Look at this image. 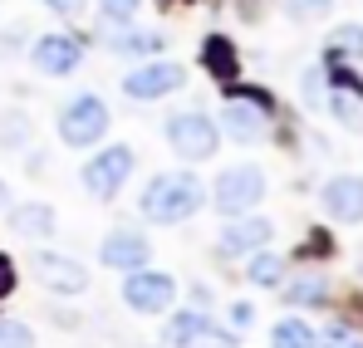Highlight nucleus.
<instances>
[{
	"label": "nucleus",
	"instance_id": "nucleus-14",
	"mask_svg": "<svg viewBox=\"0 0 363 348\" xmlns=\"http://www.w3.org/2000/svg\"><path fill=\"white\" fill-rule=\"evenodd\" d=\"M5 226L25 240H50L55 235V206L50 201H20V206H10Z\"/></svg>",
	"mask_w": 363,
	"mask_h": 348
},
{
	"label": "nucleus",
	"instance_id": "nucleus-4",
	"mask_svg": "<svg viewBox=\"0 0 363 348\" xmlns=\"http://www.w3.org/2000/svg\"><path fill=\"white\" fill-rule=\"evenodd\" d=\"M211 196H216V211L221 216H245V211H255L265 201V172L255 162L226 167V172L216 176V191Z\"/></svg>",
	"mask_w": 363,
	"mask_h": 348
},
{
	"label": "nucleus",
	"instance_id": "nucleus-11",
	"mask_svg": "<svg viewBox=\"0 0 363 348\" xmlns=\"http://www.w3.org/2000/svg\"><path fill=\"white\" fill-rule=\"evenodd\" d=\"M30 59H35V69H45V74H74L79 59H84V45H79L74 35L55 30V35H40V40H35Z\"/></svg>",
	"mask_w": 363,
	"mask_h": 348
},
{
	"label": "nucleus",
	"instance_id": "nucleus-16",
	"mask_svg": "<svg viewBox=\"0 0 363 348\" xmlns=\"http://www.w3.org/2000/svg\"><path fill=\"white\" fill-rule=\"evenodd\" d=\"M162 45H167V40H162L157 30H118L108 50H113V55H128V59H143V55H157Z\"/></svg>",
	"mask_w": 363,
	"mask_h": 348
},
{
	"label": "nucleus",
	"instance_id": "nucleus-15",
	"mask_svg": "<svg viewBox=\"0 0 363 348\" xmlns=\"http://www.w3.org/2000/svg\"><path fill=\"white\" fill-rule=\"evenodd\" d=\"M167 344H201V339H216V344H231V334H216L211 329V319L201 314V309H182L172 314V324H167V334H162Z\"/></svg>",
	"mask_w": 363,
	"mask_h": 348
},
{
	"label": "nucleus",
	"instance_id": "nucleus-19",
	"mask_svg": "<svg viewBox=\"0 0 363 348\" xmlns=\"http://www.w3.org/2000/svg\"><path fill=\"white\" fill-rule=\"evenodd\" d=\"M329 299V280L324 275H295L290 285H285V304H324Z\"/></svg>",
	"mask_w": 363,
	"mask_h": 348
},
{
	"label": "nucleus",
	"instance_id": "nucleus-25",
	"mask_svg": "<svg viewBox=\"0 0 363 348\" xmlns=\"http://www.w3.org/2000/svg\"><path fill=\"white\" fill-rule=\"evenodd\" d=\"M99 10H104V20H113V25H128L138 10H143V0H99Z\"/></svg>",
	"mask_w": 363,
	"mask_h": 348
},
{
	"label": "nucleus",
	"instance_id": "nucleus-23",
	"mask_svg": "<svg viewBox=\"0 0 363 348\" xmlns=\"http://www.w3.org/2000/svg\"><path fill=\"white\" fill-rule=\"evenodd\" d=\"M30 118L20 113V108H10V113H0V147H25L30 142Z\"/></svg>",
	"mask_w": 363,
	"mask_h": 348
},
{
	"label": "nucleus",
	"instance_id": "nucleus-24",
	"mask_svg": "<svg viewBox=\"0 0 363 348\" xmlns=\"http://www.w3.org/2000/svg\"><path fill=\"white\" fill-rule=\"evenodd\" d=\"M0 344L30 348V344H35V329H25V324H20V319H0Z\"/></svg>",
	"mask_w": 363,
	"mask_h": 348
},
{
	"label": "nucleus",
	"instance_id": "nucleus-5",
	"mask_svg": "<svg viewBox=\"0 0 363 348\" xmlns=\"http://www.w3.org/2000/svg\"><path fill=\"white\" fill-rule=\"evenodd\" d=\"M128 172H133V147L128 142H113L94 162H84V191L99 196V201H113L123 191V181H128Z\"/></svg>",
	"mask_w": 363,
	"mask_h": 348
},
{
	"label": "nucleus",
	"instance_id": "nucleus-20",
	"mask_svg": "<svg viewBox=\"0 0 363 348\" xmlns=\"http://www.w3.org/2000/svg\"><path fill=\"white\" fill-rule=\"evenodd\" d=\"M329 108H334V118H339L344 128H363V99H359L354 84H339L334 99H329Z\"/></svg>",
	"mask_w": 363,
	"mask_h": 348
},
{
	"label": "nucleus",
	"instance_id": "nucleus-32",
	"mask_svg": "<svg viewBox=\"0 0 363 348\" xmlns=\"http://www.w3.org/2000/svg\"><path fill=\"white\" fill-rule=\"evenodd\" d=\"M0 201H5V186H0Z\"/></svg>",
	"mask_w": 363,
	"mask_h": 348
},
{
	"label": "nucleus",
	"instance_id": "nucleus-2",
	"mask_svg": "<svg viewBox=\"0 0 363 348\" xmlns=\"http://www.w3.org/2000/svg\"><path fill=\"white\" fill-rule=\"evenodd\" d=\"M167 142L182 162H211L216 147H221V123L201 113V108H186V113L167 118Z\"/></svg>",
	"mask_w": 363,
	"mask_h": 348
},
{
	"label": "nucleus",
	"instance_id": "nucleus-6",
	"mask_svg": "<svg viewBox=\"0 0 363 348\" xmlns=\"http://www.w3.org/2000/svg\"><path fill=\"white\" fill-rule=\"evenodd\" d=\"M177 299V285H172V275L167 270H128V280H123V304L128 309H138V314H162L167 304Z\"/></svg>",
	"mask_w": 363,
	"mask_h": 348
},
{
	"label": "nucleus",
	"instance_id": "nucleus-30",
	"mask_svg": "<svg viewBox=\"0 0 363 348\" xmlns=\"http://www.w3.org/2000/svg\"><path fill=\"white\" fill-rule=\"evenodd\" d=\"M324 339H329V344H354V339H359V334H354V329H339V324H334V329H329V334H324Z\"/></svg>",
	"mask_w": 363,
	"mask_h": 348
},
{
	"label": "nucleus",
	"instance_id": "nucleus-21",
	"mask_svg": "<svg viewBox=\"0 0 363 348\" xmlns=\"http://www.w3.org/2000/svg\"><path fill=\"white\" fill-rule=\"evenodd\" d=\"M270 344H285V348H314L319 344V334L300 324V319H280L275 329H270Z\"/></svg>",
	"mask_w": 363,
	"mask_h": 348
},
{
	"label": "nucleus",
	"instance_id": "nucleus-18",
	"mask_svg": "<svg viewBox=\"0 0 363 348\" xmlns=\"http://www.w3.org/2000/svg\"><path fill=\"white\" fill-rule=\"evenodd\" d=\"M245 275H250L260 290H270V285L285 280V255H275V250L260 245V250H250V270H245Z\"/></svg>",
	"mask_w": 363,
	"mask_h": 348
},
{
	"label": "nucleus",
	"instance_id": "nucleus-8",
	"mask_svg": "<svg viewBox=\"0 0 363 348\" xmlns=\"http://www.w3.org/2000/svg\"><path fill=\"white\" fill-rule=\"evenodd\" d=\"M182 84H186V69L182 64H143V69H133V74H123V94L128 99H138V103H147V99H162V94H177Z\"/></svg>",
	"mask_w": 363,
	"mask_h": 348
},
{
	"label": "nucleus",
	"instance_id": "nucleus-10",
	"mask_svg": "<svg viewBox=\"0 0 363 348\" xmlns=\"http://www.w3.org/2000/svg\"><path fill=\"white\" fill-rule=\"evenodd\" d=\"M221 128H226V137H236V142H265L270 137V113L255 103V99H226V108H221Z\"/></svg>",
	"mask_w": 363,
	"mask_h": 348
},
{
	"label": "nucleus",
	"instance_id": "nucleus-7",
	"mask_svg": "<svg viewBox=\"0 0 363 348\" xmlns=\"http://www.w3.org/2000/svg\"><path fill=\"white\" fill-rule=\"evenodd\" d=\"M30 270L40 275L45 290H55V294H84L89 290V270L74 255H60V250H35L30 255Z\"/></svg>",
	"mask_w": 363,
	"mask_h": 348
},
{
	"label": "nucleus",
	"instance_id": "nucleus-1",
	"mask_svg": "<svg viewBox=\"0 0 363 348\" xmlns=\"http://www.w3.org/2000/svg\"><path fill=\"white\" fill-rule=\"evenodd\" d=\"M201 201H206L201 176H191V172H162V176H152V181L143 186L138 211H143V221H152V226H177V221H186V216H196V211H201Z\"/></svg>",
	"mask_w": 363,
	"mask_h": 348
},
{
	"label": "nucleus",
	"instance_id": "nucleus-28",
	"mask_svg": "<svg viewBox=\"0 0 363 348\" xmlns=\"http://www.w3.org/2000/svg\"><path fill=\"white\" fill-rule=\"evenodd\" d=\"M10 290H15V265L0 255V294H10Z\"/></svg>",
	"mask_w": 363,
	"mask_h": 348
},
{
	"label": "nucleus",
	"instance_id": "nucleus-26",
	"mask_svg": "<svg viewBox=\"0 0 363 348\" xmlns=\"http://www.w3.org/2000/svg\"><path fill=\"white\" fill-rule=\"evenodd\" d=\"M334 0H285V15L290 20H314V15H324Z\"/></svg>",
	"mask_w": 363,
	"mask_h": 348
},
{
	"label": "nucleus",
	"instance_id": "nucleus-17",
	"mask_svg": "<svg viewBox=\"0 0 363 348\" xmlns=\"http://www.w3.org/2000/svg\"><path fill=\"white\" fill-rule=\"evenodd\" d=\"M201 64H206V74H216L221 84H226V79H236V50H231V40L211 35V40L201 45Z\"/></svg>",
	"mask_w": 363,
	"mask_h": 348
},
{
	"label": "nucleus",
	"instance_id": "nucleus-12",
	"mask_svg": "<svg viewBox=\"0 0 363 348\" xmlns=\"http://www.w3.org/2000/svg\"><path fill=\"white\" fill-rule=\"evenodd\" d=\"M270 235H275V226H270L265 216H250V211H245V216H231V226L221 231V255H231V260H236V255H250V250H260Z\"/></svg>",
	"mask_w": 363,
	"mask_h": 348
},
{
	"label": "nucleus",
	"instance_id": "nucleus-9",
	"mask_svg": "<svg viewBox=\"0 0 363 348\" xmlns=\"http://www.w3.org/2000/svg\"><path fill=\"white\" fill-rule=\"evenodd\" d=\"M319 206L329 221H344V226L363 221V176H329L319 186Z\"/></svg>",
	"mask_w": 363,
	"mask_h": 348
},
{
	"label": "nucleus",
	"instance_id": "nucleus-22",
	"mask_svg": "<svg viewBox=\"0 0 363 348\" xmlns=\"http://www.w3.org/2000/svg\"><path fill=\"white\" fill-rule=\"evenodd\" d=\"M329 55L334 59H363V25H339L329 35Z\"/></svg>",
	"mask_w": 363,
	"mask_h": 348
},
{
	"label": "nucleus",
	"instance_id": "nucleus-13",
	"mask_svg": "<svg viewBox=\"0 0 363 348\" xmlns=\"http://www.w3.org/2000/svg\"><path fill=\"white\" fill-rule=\"evenodd\" d=\"M147 255H152V245L138 231H113V235H104V245H99V260L108 270H138V265H147Z\"/></svg>",
	"mask_w": 363,
	"mask_h": 348
},
{
	"label": "nucleus",
	"instance_id": "nucleus-27",
	"mask_svg": "<svg viewBox=\"0 0 363 348\" xmlns=\"http://www.w3.org/2000/svg\"><path fill=\"white\" fill-rule=\"evenodd\" d=\"M40 5H50L55 15H84V0H40Z\"/></svg>",
	"mask_w": 363,
	"mask_h": 348
},
{
	"label": "nucleus",
	"instance_id": "nucleus-31",
	"mask_svg": "<svg viewBox=\"0 0 363 348\" xmlns=\"http://www.w3.org/2000/svg\"><path fill=\"white\" fill-rule=\"evenodd\" d=\"M231 324H236V329L250 324V304H231Z\"/></svg>",
	"mask_w": 363,
	"mask_h": 348
},
{
	"label": "nucleus",
	"instance_id": "nucleus-29",
	"mask_svg": "<svg viewBox=\"0 0 363 348\" xmlns=\"http://www.w3.org/2000/svg\"><path fill=\"white\" fill-rule=\"evenodd\" d=\"M304 99H309V103L319 99V69H309V74H304Z\"/></svg>",
	"mask_w": 363,
	"mask_h": 348
},
{
	"label": "nucleus",
	"instance_id": "nucleus-3",
	"mask_svg": "<svg viewBox=\"0 0 363 348\" xmlns=\"http://www.w3.org/2000/svg\"><path fill=\"white\" fill-rule=\"evenodd\" d=\"M108 103L99 99V94H74L69 103H64L60 113V137L69 147H94L104 133H108Z\"/></svg>",
	"mask_w": 363,
	"mask_h": 348
}]
</instances>
